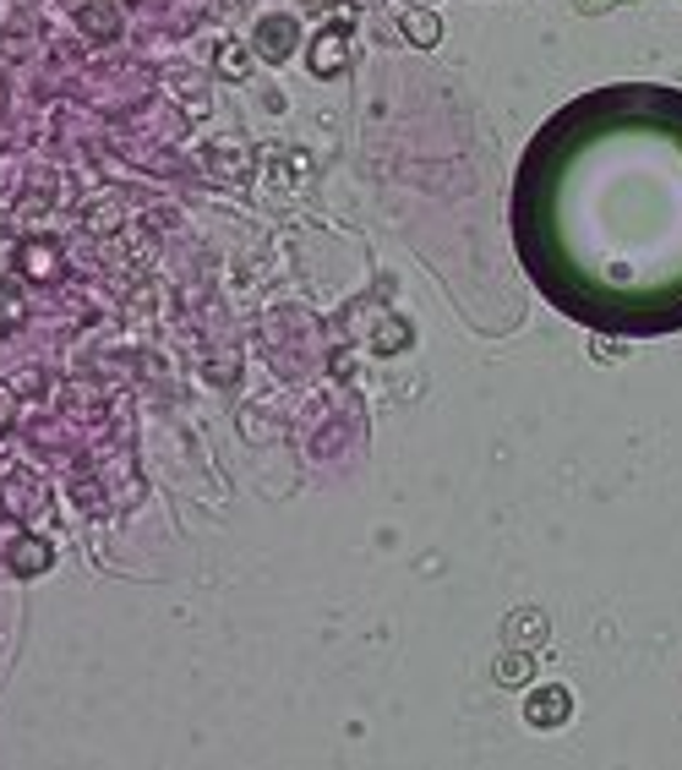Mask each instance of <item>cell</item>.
<instances>
[{"instance_id": "1", "label": "cell", "mask_w": 682, "mask_h": 770, "mask_svg": "<svg viewBox=\"0 0 682 770\" xmlns=\"http://www.w3.org/2000/svg\"><path fill=\"white\" fill-rule=\"evenodd\" d=\"M252 50H256V61H267V66L290 61V55L301 50V28H295V17H290V11L262 17V22L252 28Z\"/></svg>"}, {"instance_id": "2", "label": "cell", "mask_w": 682, "mask_h": 770, "mask_svg": "<svg viewBox=\"0 0 682 770\" xmlns=\"http://www.w3.org/2000/svg\"><path fill=\"white\" fill-rule=\"evenodd\" d=\"M574 716V694L563 688V683H541L529 699H524V721L535 727V732H552V727H563Z\"/></svg>"}, {"instance_id": "3", "label": "cell", "mask_w": 682, "mask_h": 770, "mask_svg": "<svg viewBox=\"0 0 682 770\" xmlns=\"http://www.w3.org/2000/svg\"><path fill=\"white\" fill-rule=\"evenodd\" d=\"M17 274L33 279V285H55V279H61V246L44 241V235L22 241V246H17Z\"/></svg>"}, {"instance_id": "4", "label": "cell", "mask_w": 682, "mask_h": 770, "mask_svg": "<svg viewBox=\"0 0 682 770\" xmlns=\"http://www.w3.org/2000/svg\"><path fill=\"white\" fill-rule=\"evenodd\" d=\"M306 66L317 77H339L349 66V28H323L312 44H306Z\"/></svg>"}, {"instance_id": "5", "label": "cell", "mask_w": 682, "mask_h": 770, "mask_svg": "<svg viewBox=\"0 0 682 770\" xmlns=\"http://www.w3.org/2000/svg\"><path fill=\"white\" fill-rule=\"evenodd\" d=\"M50 563H55V547H50L44 536H17V541L6 547V569H11L17 579L50 574Z\"/></svg>"}, {"instance_id": "6", "label": "cell", "mask_w": 682, "mask_h": 770, "mask_svg": "<svg viewBox=\"0 0 682 770\" xmlns=\"http://www.w3.org/2000/svg\"><path fill=\"white\" fill-rule=\"evenodd\" d=\"M503 640H508V645H524V651H535V645L552 640V618H546L541 606H518V612H508V623H503Z\"/></svg>"}, {"instance_id": "7", "label": "cell", "mask_w": 682, "mask_h": 770, "mask_svg": "<svg viewBox=\"0 0 682 770\" xmlns=\"http://www.w3.org/2000/svg\"><path fill=\"white\" fill-rule=\"evenodd\" d=\"M77 28H83V39H120V6L115 0H83L77 6Z\"/></svg>"}, {"instance_id": "8", "label": "cell", "mask_w": 682, "mask_h": 770, "mask_svg": "<svg viewBox=\"0 0 682 770\" xmlns=\"http://www.w3.org/2000/svg\"><path fill=\"white\" fill-rule=\"evenodd\" d=\"M399 33H405L416 50H437V44H442V17H437L431 6H410V11L399 17Z\"/></svg>"}, {"instance_id": "9", "label": "cell", "mask_w": 682, "mask_h": 770, "mask_svg": "<svg viewBox=\"0 0 682 770\" xmlns=\"http://www.w3.org/2000/svg\"><path fill=\"white\" fill-rule=\"evenodd\" d=\"M202 165L213 170V181H246L252 176V154L246 148H202Z\"/></svg>"}, {"instance_id": "10", "label": "cell", "mask_w": 682, "mask_h": 770, "mask_svg": "<svg viewBox=\"0 0 682 770\" xmlns=\"http://www.w3.org/2000/svg\"><path fill=\"white\" fill-rule=\"evenodd\" d=\"M410 339H416V328H410L399 312H388V317L371 328V350H377V356H405V350H410Z\"/></svg>"}, {"instance_id": "11", "label": "cell", "mask_w": 682, "mask_h": 770, "mask_svg": "<svg viewBox=\"0 0 682 770\" xmlns=\"http://www.w3.org/2000/svg\"><path fill=\"white\" fill-rule=\"evenodd\" d=\"M492 677H497L503 688H524V683L535 677V662H529V651H524V645H508V651L497 656V667H492Z\"/></svg>"}, {"instance_id": "12", "label": "cell", "mask_w": 682, "mask_h": 770, "mask_svg": "<svg viewBox=\"0 0 682 770\" xmlns=\"http://www.w3.org/2000/svg\"><path fill=\"white\" fill-rule=\"evenodd\" d=\"M213 66H219V77H230V83H246V77H252V50H246V44H219Z\"/></svg>"}, {"instance_id": "13", "label": "cell", "mask_w": 682, "mask_h": 770, "mask_svg": "<svg viewBox=\"0 0 682 770\" xmlns=\"http://www.w3.org/2000/svg\"><path fill=\"white\" fill-rule=\"evenodd\" d=\"M120 213H126V208H120V202L109 197V202H93V208H87L83 224L93 230V235H109V230H120Z\"/></svg>"}, {"instance_id": "14", "label": "cell", "mask_w": 682, "mask_h": 770, "mask_svg": "<svg viewBox=\"0 0 682 770\" xmlns=\"http://www.w3.org/2000/svg\"><path fill=\"white\" fill-rule=\"evenodd\" d=\"M11 426H17V393L0 388V432H11Z\"/></svg>"}, {"instance_id": "15", "label": "cell", "mask_w": 682, "mask_h": 770, "mask_svg": "<svg viewBox=\"0 0 682 770\" xmlns=\"http://www.w3.org/2000/svg\"><path fill=\"white\" fill-rule=\"evenodd\" d=\"M44 208H50V181H39V192L22 197V219H28V213H44Z\"/></svg>"}]
</instances>
